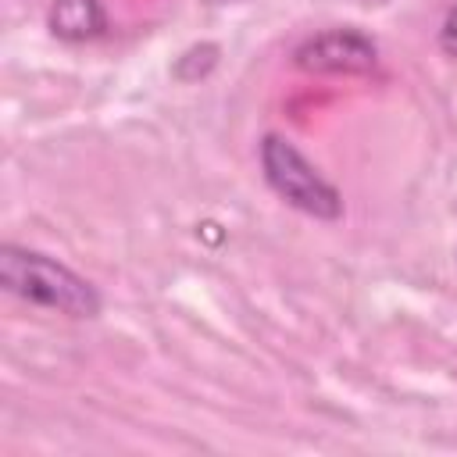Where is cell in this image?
<instances>
[{
  "label": "cell",
  "mask_w": 457,
  "mask_h": 457,
  "mask_svg": "<svg viewBox=\"0 0 457 457\" xmlns=\"http://www.w3.org/2000/svg\"><path fill=\"white\" fill-rule=\"evenodd\" d=\"M439 43H443L446 54L457 57V7L446 14V21H443V29H439Z\"/></svg>",
  "instance_id": "5b68a950"
},
{
  "label": "cell",
  "mask_w": 457,
  "mask_h": 457,
  "mask_svg": "<svg viewBox=\"0 0 457 457\" xmlns=\"http://www.w3.org/2000/svg\"><path fill=\"white\" fill-rule=\"evenodd\" d=\"M261 168L268 186L296 211L311 214V218H339L343 214V196L336 193V186L282 136H268L261 143Z\"/></svg>",
  "instance_id": "7a4b0ae2"
},
{
  "label": "cell",
  "mask_w": 457,
  "mask_h": 457,
  "mask_svg": "<svg viewBox=\"0 0 457 457\" xmlns=\"http://www.w3.org/2000/svg\"><path fill=\"white\" fill-rule=\"evenodd\" d=\"M296 68L318 75H361L371 71L378 61V46L357 29H325L303 39L293 54Z\"/></svg>",
  "instance_id": "3957f363"
},
{
  "label": "cell",
  "mask_w": 457,
  "mask_h": 457,
  "mask_svg": "<svg viewBox=\"0 0 457 457\" xmlns=\"http://www.w3.org/2000/svg\"><path fill=\"white\" fill-rule=\"evenodd\" d=\"M0 282L7 293L21 296L36 307L61 311L68 318H93L100 311V296L82 275H75L71 268L57 264L46 253H36V250L4 246L0 250Z\"/></svg>",
  "instance_id": "6da1fadb"
},
{
  "label": "cell",
  "mask_w": 457,
  "mask_h": 457,
  "mask_svg": "<svg viewBox=\"0 0 457 457\" xmlns=\"http://www.w3.org/2000/svg\"><path fill=\"white\" fill-rule=\"evenodd\" d=\"M50 29L68 43H86L104 32V7L100 0H54Z\"/></svg>",
  "instance_id": "277c9868"
}]
</instances>
